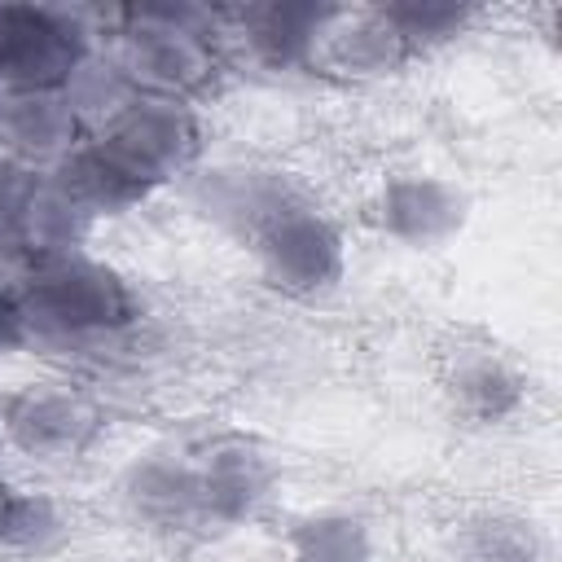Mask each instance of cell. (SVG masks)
Here are the masks:
<instances>
[{"label":"cell","instance_id":"6da1fadb","mask_svg":"<svg viewBox=\"0 0 562 562\" xmlns=\"http://www.w3.org/2000/svg\"><path fill=\"white\" fill-rule=\"evenodd\" d=\"M220 26L224 13L206 4H140L127 9L105 53L140 97L189 101L215 75L211 35Z\"/></svg>","mask_w":562,"mask_h":562},{"label":"cell","instance_id":"7a4b0ae2","mask_svg":"<svg viewBox=\"0 0 562 562\" xmlns=\"http://www.w3.org/2000/svg\"><path fill=\"white\" fill-rule=\"evenodd\" d=\"M13 307L26 342H88L123 329L136 316L127 281L83 250L35 259L13 294Z\"/></svg>","mask_w":562,"mask_h":562},{"label":"cell","instance_id":"3957f363","mask_svg":"<svg viewBox=\"0 0 562 562\" xmlns=\"http://www.w3.org/2000/svg\"><path fill=\"white\" fill-rule=\"evenodd\" d=\"M246 250L255 255L268 285L299 294V299L334 290L347 268V246H342L338 224L307 193H299L290 206H281L246 241Z\"/></svg>","mask_w":562,"mask_h":562},{"label":"cell","instance_id":"277c9868","mask_svg":"<svg viewBox=\"0 0 562 562\" xmlns=\"http://www.w3.org/2000/svg\"><path fill=\"white\" fill-rule=\"evenodd\" d=\"M92 140L110 149L149 189L189 176L202 149V132L189 101H171V97H136L114 123L92 132Z\"/></svg>","mask_w":562,"mask_h":562},{"label":"cell","instance_id":"5b68a950","mask_svg":"<svg viewBox=\"0 0 562 562\" xmlns=\"http://www.w3.org/2000/svg\"><path fill=\"white\" fill-rule=\"evenodd\" d=\"M92 220L57 189L48 171L0 162V237H9L31 263L83 250Z\"/></svg>","mask_w":562,"mask_h":562},{"label":"cell","instance_id":"8992f818","mask_svg":"<svg viewBox=\"0 0 562 562\" xmlns=\"http://www.w3.org/2000/svg\"><path fill=\"white\" fill-rule=\"evenodd\" d=\"M4 439L31 461H70L97 435V408L61 386H26L0 408Z\"/></svg>","mask_w":562,"mask_h":562},{"label":"cell","instance_id":"52a82bcc","mask_svg":"<svg viewBox=\"0 0 562 562\" xmlns=\"http://www.w3.org/2000/svg\"><path fill=\"white\" fill-rule=\"evenodd\" d=\"M83 48L57 26L48 4H0V97L61 88Z\"/></svg>","mask_w":562,"mask_h":562},{"label":"cell","instance_id":"ba28073f","mask_svg":"<svg viewBox=\"0 0 562 562\" xmlns=\"http://www.w3.org/2000/svg\"><path fill=\"white\" fill-rule=\"evenodd\" d=\"M342 13V4H246L237 13H224V22H233V40L241 44V53L263 66V70H303L316 66L321 40L334 26V18Z\"/></svg>","mask_w":562,"mask_h":562},{"label":"cell","instance_id":"9c48e42d","mask_svg":"<svg viewBox=\"0 0 562 562\" xmlns=\"http://www.w3.org/2000/svg\"><path fill=\"white\" fill-rule=\"evenodd\" d=\"M198 465V496H202V527H237L255 518L272 487L277 465L259 443L246 439H220L193 457Z\"/></svg>","mask_w":562,"mask_h":562},{"label":"cell","instance_id":"30bf717a","mask_svg":"<svg viewBox=\"0 0 562 562\" xmlns=\"http://www.w3.org/2000/svg\"><path fill=\"white\" fill-rule=\"evenodd\" d=\"M378 228L413 250H435L465 228L470 198L443 176H391L373 202Z\"/></svg>","mask_w":562,"mask_h":562},{"label":"cell","instance_id":"8fae6325","mask_svg":"<svg viewBox=\"0 0 562 562\" xmlns=\"http://www.w3.org/2000/svg\"><path fill=\"white\" fill-rule=\"evenodd\" d=\"M303 189L281 176V171H268V167H211L202 176H193L189 184V198L193 206L215 224L224 228L228 237H237L241 246L281 211L299 198Z\"/></svg>","mask_w":562,"mask_h":562},{"label":"cell","instance_id":"7c38bea8","mask_svg":"<svg viewBox=\"0 0 562 562\" xmlns=\"http://www.w3.org/2000/svg\"><path fill=\"white\" fill-rule=\"evenodd\" d=\"M79 140H83V127L70 101L61 97V88L0 97V162L53 171Z\"/></svg>","mask_w":562,"mask_h":562},{"label":"cell","instance_id":"4fadbf2b","mask_svg":"<svg viewBox=\"0 0 562 562\" xmlns=\"http://www.w3.org/2000/svg\"><path fill=\"white\" fill-rule=\"evenodd\" d=\"M119 496L127 514L158 531H189L202 527V496H198V465L184 452H149L127 465Z\"/></svg>","mask_w":562,"mask_h":562},{"label":"cell","instance_id":"5bb4252c","mask_svg":"<svg viewBox=\"0 0 562 562\" xmlns=\"http://www.w3.org/2000/svg\"><path fill=\"white\" fill-rule=\"evenodd\" d=\"M57 189L97 224L101 215H119V211H132L136 202H145L154 189L145 180H136L110 149H101L92 136H83L53 171Z\"/></svg>","mask_w":562,"mask_h":562},{"label":"cell","instance_id":"9a60e30c","mask_svg":"<svg viewBox=\"0 0 562 562\" xmlns=\"http://www.w3.org/2000/svg\"><path fill=\"white\" fill-rule=\"evenodd\" d=\"M408 57H413L408 44L378 4V9H342L321 40L316 66H334L342 75H386Z\"/></svg>","mask_w":562,"mask_h":562},{"label":"cell","instance_id":"2e32d148","mask_svg":"<svg viewBox=\"0 0 562 562\" xmlns=\"http://www.w3.org/2000/svg\"><path fill=\"white\" fill-rule=\"evenodd\" d=\"M457 562H544V536L531 518L509 509L470 514L452 536Z\"/></svg>","mask_w":562,"mask_h":562},{"label":"cell","instance_id":"e0dca14e","mask_svg":"<svg viewBox=\"0 0 562 562\" xmlns=\"http://www.w3.org/2000/svg\"><path fill=\"white\" fill-rule=\"evenodd\" d=\"M61 97L70 101V110H75L83 136H92V132H101L105 123H114L140 92L123 79V70L114 66V57H110L105 48H97V53H83V57L70 66V75H66V83H61Z\"/></svg>","mask_w":562,"mask_h":562},{"label":"cell","instance_id":"ac0fdd59","mask_svg":"<svg viewBox=\"0 0 562 562\" xmlns=\"http://www.w3.org/2000/svg\"><path fill=\"white\" fill-rule=\"evenodd\" d=\"M448 391H452V404L470 422H479V426H496V422L514 417L522 408V400H527L522 378L501 356H470V360H461L452 382H448Z\"/></svg>","mask_w":562,"mask_h":562},{"label":"cell","instance_id":"d6986e66","mask_svg":"<svg viewBox=\"0 0 562 562\" xmlns=\"http://www.w3.org/2000/svg\"><path fill=\"white\" fill-rule=\"evenodd\" d=\"M285 562H373V531L360 514L321 509L294 522Z\"/></svg>","mask_w":562,"mask_h":562},{"label":"cell","instance_id":"ffe728a7","mask_svg":"<svg viewBox=\"0 0 562 562\" xmlns=\"http://www.w3.org/2000/svg\"><path fill=\"white\" fill-rule=\"evenodd\" d=\"M70 536V522L61 514L57 501L48 496H31V492H13L4 522H0V549L13 553H48Z\"/></svg>","mask_w":562,"mask_h":562},{"label":"cell","instance_id":"44dd1931","mask_svg":"<svg viewBox=\"0 0 562 562\" xmlns=\"http://www.w3.org/2000/svg\"><path fill=\"white\" fill-rule=\"evenodd\" d=\"M382 13L400 31V40L408 44V53L430 48V44H443V40L461 35L474 22V9L470 4H448V0H395V4H382Z\"/></svg>","mask_w":562,"mask_h":562},{"label":"cell","instance_id":"7402d4cb","mask_svg":"<svg viewBox=\"0 0 562 562\" xmlns=\"http://www.w3.org/2000/svg\"><path fill=\"white\" fill-rule=\"evenodd\" d=\"M26 268H31V259H26L9 237H0V299H13V294H18Z\"/></svg>","mask_w":562,"mask_h":562},{"label":"cell","instance_id":"603a6c76","mask_svg":"<svg viewBox=\"0 0 562 562\" xmlns=\"http://www.w3.org/2000/svg\"><path fill=\"white\" fill-rule=\"evenodd\" d=\"M26 342V329H22V316L13 307V299H0V356L18 351Z\"/></svg>","mask_w":562,"mask_h":562},{"label":"cell","instance_id":"cb8c5ba5","mask_svg":"<svg viewBox=\"0 0 562 562\" xmlns=\"http://www.w3.org/2000/svg\"><path fill=\"white\" fill-rule=\"evenodd\" d=\"M9 501H13V487L0 479V522H4V509H9Z\"/></svg>","mask_w":562,"mask_h":562}]
</instances>
